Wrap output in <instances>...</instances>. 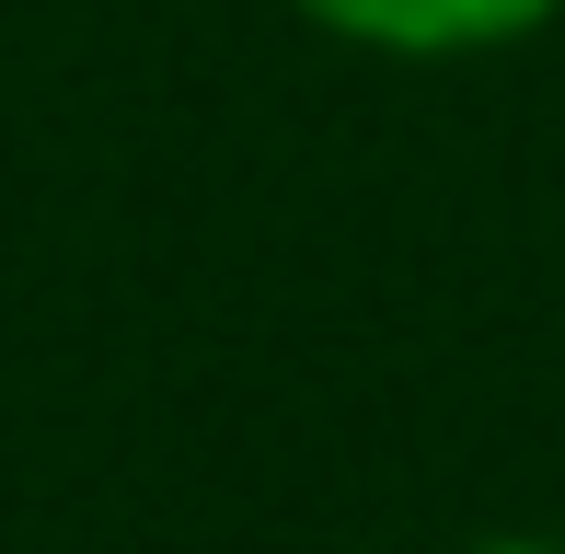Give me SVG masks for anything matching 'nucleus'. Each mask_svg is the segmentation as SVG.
<instances>
[{
    "instance_id": "f03ea898",
    "label": "nucleus",
    "mask_w": 565,
    "mask_h": 554,
    "mask_svg": "<svg viewBox=\"0 0 565 554\" xmlns=\"http://www.w3.org/2000/svg\"><path fill=\"white\" fill-rule=\"evenodd\" d=\"M473 554H565V543H473Z\"/></svg>"
},
{
    "instance_id": "f257e3e1",
    "label": "nucleus",
    "mask_w": 565,
    "mask_h": 554,
    "mask_svg": "<svg viewBox=\"0 0 565 554\" xmlns=\"http://www.w3.org/2000/svg\"><path fill=\"white\" fill-rule=\"evenodd\" d=\"M347 46H393V58H461V46H508L554 23V0H289Z\"/></svg>"
}]
</instances>
